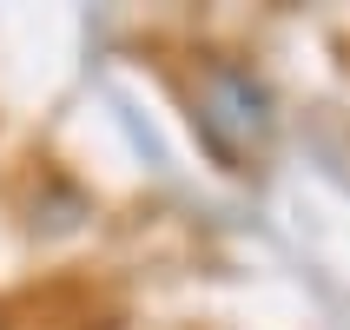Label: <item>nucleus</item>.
<instances>
[{
	"label": "nucleus",
	"mask_w": 350,
	"mask_h": 330,
	"mask_svg": "<svg viewBox=\"0 0 350 330\" xmlns=\"http://www.w3.org/2000/svg\"><path fill=\"white\" fill-rule=\"evenodd\" d=\"M192 133L225 172H258L278 139V99L245 59H205L192 79Z\"/></svg>",
	"instance_id": "1"
}]
</instances>
